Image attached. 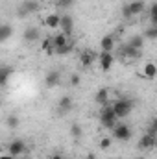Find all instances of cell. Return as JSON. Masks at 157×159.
<instances>
[{"mask_svg": "<svg viewBox=\"0 0 157 159\" xmlns=\"http://www.w3.org/2000/svg\"><path fill=\"white\" fill-rule=\"evenodd\" d=\"M69 131H70L72 139H81V137H83V128L79 126L78 122H74V124L70 126V129H69Z\"/></svg>", "mask_w": 157, "mask_h": 159, "instance_id": "obj_23", "label": "cell"}, {"mask_svg": "<svg viewBox=\"0 0 157 159\" xmlns=\"http://www.w3.org/2000/svg\"><path fill=\"white\" fill-rule=\"evenodd\" d=\"M122 17H124L126 20H129V19H133V15H131V11H129V7H128V4H124V6H122Z\"/></svg>", "mask_w": 157, "mask_h": 159, "instance_id": "obj_29", "label": "cell"}, {"mask_svg": "<svg viewBox=\"0 0 157 159\" xmlns=\"http://www.w3.org/2000/svg\"><path fill=\"white\" fill-rule=\"evenodd\" d=\"M57 109H59L61 113H69V111L72 109V98H70L69 94L61 96V98H59V102H57Z\"/></svg>", "mask_w": 157, "mask_h": 159, "instance_id": "obj_20", "label": "cell"}, {"mask_svg": "<svg viewBox=\"0 0 157 159\" xmlns=\"http://www.w3.org/2000/svg\"><path fill=\"white\" fill-rule=\"evenodd\" d=\"M59 80H61V74H59V70H50V72L44 76V85H46L48 89H52V87L59 85Z\"/></svg>", "mask_w": 157, "mask_h": 159, "instance_id": "obj_13", "label": "cell"}, {"mask_svg": "<svg viewBox=\"0 0 157 159\" xmlns=\"http://www.w3.org/2000/svg\"><path fill=\"white\" fill-rule=\"evenodd\" d=\"M144 43H146V39L142 37V34H135V35H131L128 39V46H131L135 50H142L144 48Z\"/></svg>", "mask_w": 157, "mask_h": 159, "instance_id": "obj_14", "label": "cell"}, {"mask_svg": "<svg viewBox=\"0 0 157 159\" xmlns=\"http://www.w3.org/2000/svg\"><path fill=\"white\" fill-rule=\"evenodd\" d=\"M100 50L113 54V50H115V37H113L111 34H107V35H104V37L100 39Z\"/></svg>", "mask_w": 157, "mask_h": 159, "instance_id": "obj_10", "label": "cell"}, {"mask_svg": "<svg viewBox=\"0 0 157 159\" xmlns=\"http://www.w3.org/2000/svg\"><path fill=\"white\" fill-rule=\"evenodd\" d=\"M22 37H24V41H26V43H35V41H39L41 39L39 26H28V28L24 30Z\"/></svg>", "mask_w": 157, "mask_h": 159, "instance_id": "obj_8", "label": "cell"}, {"mask_svg": "<svg viewBox=\"0 0 157 159\" xmlns=\"http://www.w3.org/2000/svg\"><path fill=\"white\" fill-rule=\"evenodd\" d=\"M43 50H44V52H54V44H52V39H50V37L43 43Z\"/></svg>", "mask_w": 157, "mask_h": 159, "instance_id": "obj_30", "label": "cell"}, {"mask_svg": "<svg viewBox=\"0 0 157 159\" xmlns=\"http://www.w3.org/2000/svg\"><path fill=\"white\" fill-rule=\"evenodd\" d=\"M122 56L128 57V59H141V57H142V50H135V48L124 44V46H122Z\"/></svg>", "mask_w": 157, "mask_h": 159, "instance_id": "obj_17", "label": "cell"}, {"mask_svg": "<svg viewBox=\"0 0 157 159\" xmlns=\"http://www.w3.org/2000/svg\"><path fill=\"white\" fill-rule=\"evenodd\" d=\"M24 152H26V143H24L22 139H15V141H11L9 146H7V154L13 156V157H22Z\"/></svg>", "mask_w": 157, "mask_h": 159, "instance_id": "obj_6", "label": "cell"}, {"mask_svg": "<svg viewBox=\"0 0 157 159\" xmlns=\"http://www.w3.org/2000/svg\"><path fill=\"white\" fill-rule=\"evenodd\" d=\"M96 56H98V54H94L92 50H89V48H87V50H83V52H81L79 61H81V65H83V67H87V69H89V67L96 61Z\"/></svg>", "mask_w": 157, "mask_h": 159, "instance_id": "obj_11", "label": "cell"}, {"mask_svg": "<svg viewBox=\"0 0 157 159\" xmlns=\"http://www.w3.org/2000/svg\"><path fill=\"white\" fill-rule=\"evenodd\" d=\"M142 37L144 39H150V41H154L157 37V26H148L146 30H144V34H142Z\"/></svg>", "mask_w": 157, "mask_h": 159, "instance_id": "obj_25", "label": "cell"}, {"mask_svg": "<svg viewBox=\"0 0 157 159\" xmlns=\"http://www.w3.org/2000/svg\"><path fill=\"white\" fill-rule=\"evenodd\" d=\"M128 7H129L131 15H133V17H137V15H142V13H144L146 4H144L142 0H133V2H129V4H128Z\"/></svg>", "mask_w": 157, "mask_h": 159, "instance_id": "obj_15", "label": "cell"}, {"mask_svg": "<svg viewBox=\"0 0 157 159\" xmlns=\"http://www.w3.org/2000/svg\"><path fill=\"white\" fill-rule=\"evenodd\" d=\"M59 28H61V34H65L67 37H70L72 32H74V19H72L70 15H61V19H59Z\"/></svg>", "mask_w": 157, "mask_h": 159, "instance_id": "obj_7", "label": "cell"}, {"mask_svg": "<svg viewBox=\"0 0 157 159\" xmlns=\"http://www.w3.org/2000/svg\"><path fill=\"white\" fill-rule=\"evenodd\" d=\"M150 26H157V4H150Z\"/></svg>", "mask_w": 157, "mask_h": 159, "instance_id": "obj_26", "label": "cell"}, {"mask_svg": "<svg viewBox=\"0 0 157 159\" xmlns=\"http://www.w3.org/2000/svg\"><path fill=\"white\" fill-rule=\"evenodd\" d=\"M100 122H102L105 128H109V129H111V128L118 122L115 111L111 109V102H109L107 106H102V109H100Z\"/></svg>", "mask_w": 157, "mask_h": 159, "instance_id": "obj_2", "label": "cell"}, {"mask_svg": "<svg viewBox=\"0 0 157 159\" xmlns=\"http://www.w3.org/2000/svg\"><path fill=\"white\" fill-rule=\"evenodd\" d=\"M111 129H113V137H115L117 141L126 143V141H129V139H131V129H129V126H128V124H124V122H117Z\"/></svg>", "mask_w": 157, "mask_h": 159, "instance_id": "obj_3", "label": "cell"}, {"mask_svg": "<svg viewBox=\"0 0 157 159\" xmlns=\"http://www.w3.org/2000/svg\"><path fill=\"white\" fill-rule=\"evenodd\" d=\"M135 159H146V157H144V156H137Z\"/></svg>", "mask_w": 157, "mask_h": 159, "instance_id": "obj_36", "label": "cell"}, {"mask_svg": "<svg viewBox=\"0 0 157 159\" xmlns=\"http://www.w3.org/2000/svg\"><path fill=\"white\" fill-rule=\"evenodd\" d=\"M148 133L157 137V122H155V120H152V122H150V126H148Z\"/></svg>", "mask_w": 157, "mask_h": 159, "instance_id": "obj_31", "label": "cell"}, {"mask_svg": "<svg viewBox=\"0 0 157 159\" xmlns=\"http://www.w3.org/2000/svg\"><path fill=\"white\" fill-rule=\"evenodd\" d=\"M0 107H2V100H0Z\"/></svg>", "mask_w": 157, "mask_h": 159, "instance_id": "obj_37", "label": "cell"}, {"mask_svg": "<svg viewBox=\"0 0 157 159\" xmlns=\"http://www.w3.org/2000/svg\"><path fill=\"white\" fill-rule=\"evenodd\" d=\"M142 2H146V0H142Z\"/></svg>", "mask_w": 157, "mask_h": 159, "instance_id": "obj_38", "label": "cell"}, {"mask_svg": "<svg viewBox=\"0 0 157 159\" xmlns=\"http://www.w3.org/2000/svg\"><path fill=\"white\" fill-rule=\"evenodd\" d=\"M96 59H98V65H100V69L104 72H109L113 69V65H115V56L111 52H100L96 56Z\"/></svg>", "mask_w": 157, "mask_h": 159, "instance_id": "obj_4", "label": "cell"}, {"mask_svg": "<svg viewBox=\"0 0 157 159\" xmlns=\"http://www.w3.org/2000/svg\"><path fill=\"white\" fill-rule=\"evenodd\" d=\"M13 35V26L7 22H0V43H6Z\"/></svg>", "mask_w": 157, "mask_h": 159, "instance_id": "obj_19", "label": "cell"}, {"mask_svg": "<svg viewBox=\"0 0 157 159\" xmlns=\"http://www.w3.org/2000/svg\"><path fill=\"white\" fill-rule=\"evenodd\" d=\"M79 81H81L79 74H76V72H74V74L70 76V85H72V87H78V85H79Z\"/></svg>", "mask_w": 157, "mask_h": 159, "instance_id": "obj_32", "label": "cell"}, {"mask_svg": "<svg viewBox=\"0 0 157 159\" xmlns=\"http://www.w3.org/2000/svg\"><path fill=\"white\" fill-rule=\"evenodd\" d=\"M133 100H129V98H117V100H113L111 102V109L115 111V115H117V119H126V117H129L131 115V111H133Z\"/></svg>", "mask_w": 157, "mask_h": 159, "instance_id": "obj_1", "label": "cell"}, {"mask_svg": "<svg viewBox=\"0 0 157 159\" xmlns=\"http://www.w3.org/2000/svg\"><path fill=\"white\" fill-rule=\"evenodd\" d=\"M13 74V69L9 65H0V87H6Z\"/></svg>", "mask_w": 157, "mask_h": 159, "instance_id": "obj_16", "label": "cell"}, {"mask_svg": "<svg viewBox=\"0 0 157 159\" xmlns=\"http://www.w3.org/2000/svg\"><path fill=\"white\" fill-rule=\"evenodd\" d=\"M35 11H39V2H37V0H24V2L19 6L17 15H19V17H28V15H32V13H35Z\"/></svg>", "mask_w": 157, "mask_h": 159, "instance_id": "obj_5", "label": "cell"}, {"mask_svg": "<svg viewBox=\"0 0 157 159\" xmlns=\"http://www.w3.org/2000/svg\"><path fill=\"white\" fill-rule=\"evenodd\" d=\"M50 39H52V44H54V50H56V48H59V46H65L67 43H70L69 37H67L65 34H61V32H59V34H56V35H52Z\"/></svg>", "mask_w": 157, "mask_h": 159, "instance_id": "obj_22", "label": "cell"}, {"mask_svg": "<svg viewBox=\"0 0 157 159\" xmlns=\"http://www.w3.org/2000/svg\"><path fill=\"white\" fill-rule=\"evenodd\" d=\"M142 76L146 80H154L157 76V67L155 63H152V61H148V63H144L142 65Z\"/></svg>", "mask_w": 157, "mask_h": 159, "instance_id": "obj_18", "label": "cell"}, {"mask_svg": "<svg viewBox=\"0 0 157 159\" xmlns=\"http://www.w3.org/2000/svg\"><path fill=\"white\" fill-rule=\"evenodd\" d=\"M70 52H72V44H70V43H67L65 46H59V48L54 50V54H57V56H67V54H70Z\"/></svg>", "mask_w": 157, "mask_h": 159, "instance_id": "obj_27", "label": "cell"}, {"mask_svg": "<svg viewBox=\"0 0 157 159\" xmlns=\"http://www.w3.org/2000/svg\"><path fill=\"white\" fill-rule=\"evenodd\" d=\"M0 159H22V157H13L9 154H4V156H0Z\"/></svg>", "mask_w": 157, "mask_h": 159, "instance_id": "obj_34", "label": "cell"}, {"mask_svg": "<svg viewBox=\"0 0 157 159\" xmlns=\"http://www.w3.org/2000/svg\"><path fill=\"white\" fill-rule=\"evenodd\" d=\"M59 19H61V15H57V13H50V15H46L44 24H46L50 30H57V28H59Z\"/></svg>", "mask_w": 157, "mask_h": 159, "instance_id": "obj_21", "label": "cell"}, {"mask_svg": "<svg viewBox=\"0 0 157 159\" xmlns=\"http://www.w3.org/2000/svg\"><path fill=\"white\" fill-rule=\"evenodd\" d=\"M76 0H57V6L59 7H70Z\"/></svg>", "mask_w": 157, "mask_h": 159, "instance_id": "obj_33", "label": "cell"}, {"mask_svg": "<svg viewBox=\"0 0 157 159\" xmlns=\"http://www.w3.org/2000/svg\"><path fill=\"white\" fill-rule=\"evenodd\" d=\"M50 159H63V157H61L59 154H54V156H52V157H50Z\"/></svg>", "mask_w": 157, "mask_h": 159, "instance_id": "obj_35", "label": "cell"}, {"mask_svg": "<svg viewBox=\"0 0 157 159\" xmlns=\"http://www.w3.org/2000/svg\"><path fill=\"white\" fill-rule=\"evenodd\" d=\"M111 143H113V139H109V137H102V139H100V148H102V150H107V148L111 146Z\"/></svg>", "mask_w": 157, "mask_h": 159, "instance_id": "obj_28", "label": "cell"}, {"mask_svg": "<svg viewBox=\"0 0 157 159\" xmlns=\"http://www.w3.org/2000/svg\"><path fill=\"white\" fill-rule=\"evenodd\" d=\"M154 146H155V135L144 133L142 139L139 141V150H152Z\"/></svg>", "mask_w": 157, "mask_h": 159, "instance_id": "obj_12", "label": "cell"}, {"mask_svg": "<svg viewBox=\"0 0 157 159\" xmlns=\"http://www.w3.org/2000/svg\"><path fill=\"white\" fill-rule=\"evenodd\" d=\"M94 102L102 107V106H107L109 102H111V96H109V89H98L96 91V94H94Z\"/></svg>", "mask_w": 157, "mask_h": 159, "instance_id": "obj_9", "label": "cell"}, {"mask_svg": "<svg viewBox=\"0 0 157 159\" xmlns=\"http://www.w3.org/2000/svg\"><path fill=\"white\" fill-rule=\"evenodd\" d=\"M19 124H20V119H19L17 115H7V119H6V126H7L9 129L19 128Z\"/></svg>", "mask_w": 157, "mask_h": 159, "instance_id": "obj_24", "label": "cell"}]
</instances>
